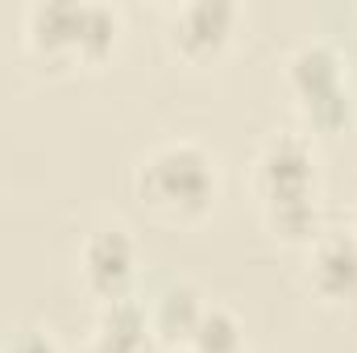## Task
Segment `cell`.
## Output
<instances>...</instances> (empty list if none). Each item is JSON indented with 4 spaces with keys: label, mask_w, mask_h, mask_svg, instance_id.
I'll list each match as a JSON object with an SVG mask.
<instances>
[{
    "label": "cell",
    "mask_w": 357,
    "mask_h": 353,
    "mask_svg": "<svg viewBox=\"0 0 357 353\" xmlns=\"http://www.w3.org/2000/svg\"><path fill=\"white\" fill-rule=\"evenodd\" d=\"M133 191L142 208L171 225L199 220L216 200V163L195 142H162L137 163Z\"/></svg>",
    "instance_id": "6da1fadb"
},
{
    "label": "cell",
    "mask_w": 357,
    "mask_h": 353,
    "mask_svg": "<svg viewBox=\"0 0 357 353\" xmlns=\"http://www.w3.org/2000/svg\"><path fill=\"white\" fill-rule=\"evenodd\" d=\"M349 63L333 42H303L287 59V84L295 91L303 117L316 129H341L349 125L354 96H349Z\"/></svg>",
    "instance_id": "7a4b0ae2"
},
{
    "label": "cell",
    "mask_w": 357,
    "mask_h": 353,
    "mask_svg": "<svg viewBox=\"0 0 357 353\" xmlns=\"http://www.w3.org/2000/svg\"><path fill=\"white\" fill-rule=\"evenodd\" d=\"M254 187L262 208H291V204H316V154L299 133H274L258 163H254Z\"/></svg>",
    "instance_id": "3957f363"
},
{
    "label": "cell",
    "mask_w": 357,
    "mask_h": 353,
    "mask_svg": "<svg viewBox=\"0 0 357 353\" xmlns=\"http://www.w3.org/2000/svg\"><path fill=\"white\" fill-rule=\"evenodd\" d=\"M79 274H84V287L100 303L108 299H121L129 295V283L137 274V246L125 229H96L84 250H79Z\"/></svg>",
    "instance_id": "277c9868"
},
{
    "label": "cell",
    "mask_w": 357,
    "mask_h": 353,
    "mask_svg": "<svg viewBox=\"0 0 357 353\" xmlns=\"http://www.w3.org/2000/svg\"><path fill=\"white\" fill-rule=\"evenodd\" d=\"M237 4L229 0H191L171 13V46L187 63H204V59H216L233 29H237Z\"/></svg>",
    "instance_id": "5b68a950"
},
{
    "label": "cell",
    "mask_w": 357,
    "mask_h": 353,
    "mask_svg": "<svg viewBox=\"0 0 357 353\" xmlns=\"http://www.w3.org/2000/svg\"><path fill=\"white\" fill-rule=\"evenodd\" d=\"M75 21H79V4H29L21 33H25V50L46 63V67H71L79 63V38H75Z\"/></svg>",
    "instance_id": "8992f818"
},
{
    "label": "cell",
    "mask_w": 357,
    "mask_h": 353,
    "mask_svg": "<svg viewBox=\"0 0 357 353\" xmlns=\"http://www.w3.org/2000/svg\"><path fill=\"white\" fill-rule=\"evenodd\" d=\"M307 287L320 299L357 295V233L354 229H320L307 254Z\"/></svg>",
    "instance_id": "52a82bcc"
},
{
    "label": "cell",
    "mask_w": 357,
    "mask_h": 353,
    "mask_svg": "<svg viewBox=\"0 0 357 353\" xmlns=\"http://www.w3.org/2000/svg\"><path fill=\"white\" fill-rule=\"evenodd\" d=\"M204 295L195 291V287H171L162 299H158V308H154V316H150V329H154V337L158 341H167L171 350H187V341H191V333H195V324H199V316H204Z\"/></svg>",
    "instance_id": "ba28073f"
},
{
    "label": "cell",
    "mask_w": 357,
    "mask_h": 353,
    "mask_svg": "<svg viewBox=\"0 0 357 353\" xmlns=\"http://www.w3.org/2000/svg\"><path fill=\"white\" fill-rule=\"evenodd\" d=\"M245 350V333H241V320L220 308V303H208L191 341H187V353H241Z\"/></svg>",
    "instance_id": "9c48e42d"
},
{
    "label": "cell",
    "mask_w": 357,
    "mask_h": 353,
    "mask_svg": "<svg viewBox=\"0 0 357 353\" xmlns=\"http://www.w3.org/2000/svg\"><path fill=\"white\" fill-rule=\"evenodd\" d=\"M121 33V17L108 4H79V21H75V38H79V63H100L112 54Z\"/></svg>",
    "instance_id": "30bf717a"
},
{
    "label": "cell",
    "mask_w": 357,
    "mask_h": 353,
    "mask_svg": "<svg viewBox=\"0 0 357 353\" xmlns=\"http://www.w3.org/2000/svg\"><path fill=\"white\" fill-rule=\"evenodd\" d=\"M0 353H63V350H59V341H54L46 329H17V333L4 341Z\"/></svg>",
    "instance_id": "8fae6325"
},
{
    "label": "cell",
    "mask_w": 357,
    "mask_h": 353,
    "mask_svg": "<svg viewBox=\"0 0 357 353\" xmlns=\"http://www.w3.org/2000/svg\"><path fill=\"white\" fill-rule=\"evenodd\" d=\"M84 353H150V341H129V337H112L96 329Z\"/></svg>",
    "instance_id": "7c38bea8"
},
{
    "label": "cell",
    "mask_w": 357,
    "mask_h": 353,
    "mask_svg": "<svg viewBox=\"0 0 357 353\" xmlns=\"http://www.w3.org/2000/svg\"><path fill=\"white\" fill-rule=\"evenodd\" d=\"M171 353H187V350H171Z\"/></svg>",
    "instance_id": "4fadbf2b"
},
{
    "label": "cell",
    "mask_w": 357,
    "mask_h": 353,
    "mask_svg": "<svg viewBox=\"0 0 357 353\" xmlns=\"http://www.w3.org/2000/svg\"><path fill=\"white\" fill-rule=\"evenodd\" d=\"M354 233H357V229H354Z\"/></svg>",
    "instance_id": "5bb4252c"
}]
</instances>
